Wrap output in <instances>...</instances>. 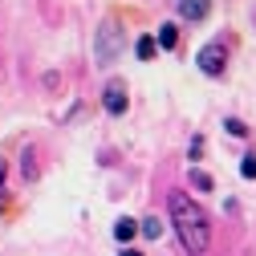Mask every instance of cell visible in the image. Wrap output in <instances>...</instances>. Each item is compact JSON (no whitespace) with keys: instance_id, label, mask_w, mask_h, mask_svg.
<instances>
[{"instance_id":"cell-1","label":"cell","mask_w":256,"mask_h":256,"mask_svg":"<svg viewBox=\"0 0 256 256\" xmlns=\"http://www.w3.org/2000/svg\"><path fill=\"white\" fill-rule=\"evenodd\" d=\"M171 220H175V232H179L183 252L187 256H204L208 244H212V224L200 212V204L191 196H183V191H175V196H171Z\"/></svg>"},{"instance_id":"cell-2","label":"cell","mask_w":256,"mask_h":256,"mask_svg":"<svg viewBox=\"0 0 256 256\" xmlns=\"http://www.w3.org/2000/svg\"><path fill=\"white\" fill-rule=\"evenodd\" d=\"M122 24L118 20H102V28H98V37H94V57L102 61V66H110V61H118V53H122Z\"/></svg>"},{"instance_id":"cell-3","label":"cell","mask_w":256,"mask_h":256,"mask_svg":"<svg viewBox=\"0 0 256 256\" xmlns=\"http://www.w3.org/2000/svg\"><path fill=\"white\" fill-rule=\"evenodd\" d=\"M196 61H200V70H204L208 78H220L224 70H228V45H224V41H212V45H204V49L196 53Z\"/></svg>"},{"instance_id":"cell-4","label":"cell","mask_w":256,"mask_h":256,"mask_svg":"<svg viewBox=\"0 0 256 256\" xmlns=\"http://www.w3.org/2000/svg\"><path fill=\"white\" fill-rule=\"evenodd\" d=\"M102 106H106V114H126V106H130V98H126V86L122 82H110L106 90H102Z\"/></svg>"},{"instance_id":"cell-5","label":"cell","mask_w":256,"mask_h":256,"mask_svg":"<svg viewBox=\"0 0 256 256\" xmlns=\"http://www.w3.org/2000/svg\"><path fill=\"white\" fill-rule=\"evenodd\" d=\"M212 12V0H179V16L183 20H204Z\"/></svg>"},{"instance_id":"cell-6","label":"cell","mask_w":256,"mask_h":256,"mask_svg":"<svg viewBox=\"0 0 256 256\" xmlns=\"http://www.w3.org/2000/svg\"><path fill=\"white\" fill-rule=\"evenodd\" d=\"M154 41H158V49H175V45H179V28H175V20H163V24H158Z\"/></svg>"},{"instance_id":"cell-7","label":"cell","mask_w":256,"mask_h":256,"mask_svg":"<svg viewBox=\"0 0 256 256\" xmlns=\"http://www.w3.org/2000/svg\"><path fill=\"white\" fill-rule=\"evenodd\" d=\"M134 232H138V224H134L130 216H122V220L114 224V240H118V244H130V240H134Z\"/></svg>"},{"instance_id":"cell-8","label":"cell","mask_w":256,"mask_h":256,"mask_svg":"<svg viewBox=\"0 0 256 256\" xmlns=\"http://www.w3.org/2000/svg\"><path fill=\"white\" fill-rule=\"evenodd\" d=\"M138 232H142L146 240H158V236H163V220H158V216H146V220L138 224Z\"/></svg>"},{"instance_id":"cell-9","label":"cell","mask_w":256,"mask_h":256,"mask_svg":"<svg viewBox=\"0 0 256 256\" xmlns=\"http://www.w3.org/2000/svg\"><path fill=\"white\" fill-rule=\"evenodd\" d=\"M187 179H191V187H196L200 196H204V191H212V175H208V171H200V167H191V175H187Z\"/></svg>"},{"instance_id":"cell-10","label":"cell","mask_w":256,"mask_h":256,"mask_svg":"<svg viewBox=\"0 0 256 256\" xmlns=\"http://www.w3.org/2000/svg\"><path fill=\"white\" fill-rule=\"evenodd\" d=\"M134 49H138V57H142V61H150V57H154V49H158V41H154V37H138V41H134Z\"/></svg>"},{"instance_id":"cell-11","label":"cell","mask_w":256,"mask_h":256,"mask_svg":"<svg viewBox=\"0 0 256 256\" xmlns=\"http://www.w3.org/2000/svg\"><path fill=\"white\" fill-rule=\"evenodd\" d=\"M224 130H228L232 138H248V126H244L240 118H228V122H224Z\"/></svg>"},{"instance_id":"cell-12","label":"cell","mask_w":256,"mask_h":256,"mask_svg":"<svg viewBox=\"0 0 256 256\" xmlns=\"http://www.w3.org/2000/svg\"><path fill=\"white\" fill-rule=\"evenodd\" d=\"M24 179H37V150H24Z\"/></svg>"},{"instance_id":"cell-13","label":"cell","mask_w":256,"mask_h":256,"mask_svg":"<svg viewBox=\"0 0 256 256\" xmlns=\"http://www.w3.org/2000/svg\"><path fill=\"white\" fill-rule=\"evenodd\" d=\"M240 175H244V179H256V154H244V163H240Z\"/></svg>"},{"instance_id":"cell-14","label":"cell","mask_w":256,"mask_h":256,"mask_svg":"<svg viewBox=\"0 0 256 256\" xmlns=\"http://www.w3.org/2000/svg\"><path fill=\"white\" fill-rule=\"evenodd\" d=\"M187 154H191V158H200V154H204V134H196V138L187 142Z\"/></svg>"},{"instance_id":"cell-15","label":"cell","mask_w":256,"mask_h":256,"mask_svg":"<svg viewBox=\"0 0 256 256\" xmlns=\"http://www.w3.org/2000/svg\"><path fill=\"white\" fill-rule=\"evenodd\" d=\"M8 204V191H4V171H0V208Z\"/></svg>"},{"instance_id":"cell-16","label":"cell","mask_w":256,"mask_h":256,"mask_svg":"<svg viewBox=\"0 0 256 256\" xmlns=\"http://www.w3.org/2000/svg\"><path fill=\"white\" fill-rule=\"evenodd\" d=\"M118 256H142V252H134V248H122V252H118Z\"/></svg>"}]
</instances>
